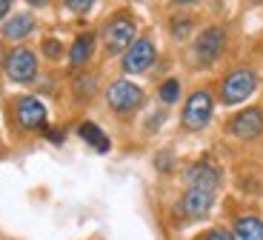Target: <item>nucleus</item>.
I'll return each instance as SVG.
<instances>
[{"label":"nucleus","instance_id":"obj_20","mask_svg":"<svg viewBox=\"0 0 263 240\" xmlns=\"http://www.w3.org/2000/svg\"><path fill=\"white\" fill-rule=\"evenodd\" d=\"M189 29H192V20H175V38H186Z\"/></svg>","mask_w":263,"mask_h":240},{"label":"nucleus","instance_id":"obj_3","mask_svg":"<svg viewBox=\"0 0 263 240\" xmlns=\"http://www.w3.org/2000/svg\"><path fill=\"white\" fill-rule=\"evenodd\" d=\"M106 103H109L112 112H118V115H129V112L140 109L143 91L135 83H129V80H115V83L106 89Z\"/></svg>","mask_w":263,"mask_h":240},{"label":"nucleus","instance_id":"obj_21","mask_svg":"<svg viewBox=\"0 0 263 240\" xmlns=\"http://www.w3.org/2000/svg\"><path fill=\"white\" fill-rule=\"evenodd\" d=\"M9 9H12V0H0V20L9 14Z\"/></svg>","mask_w":263,"mask_h":240},{"label":"nucleus","instance_id":"obj_12","mask_svg":"<svg viewBox=\"0 0 263 240\" xmlns=\"http://www.w3.org/2000/svg\"><path fill=\"white\" fill-rule=\"evenodd\" d=\"M92 52H95V34L92 32H83L72 43V49H69V63L78 69V66H83L86 60L92 58Z\"/></svg>","mask_w":263,"mask_h":240},{"label":"nucleus","instance_id":"obj_24","mask_svg":"<svg viewBox=\"0 0 263 240\" xmlns=\"http://www.w3.org/2000/svg\"><path fill=\"white\" fill-rule=\"evenodd\" d=\"M175 3H195V0H175Z\"/></svg>","mask_w":263,"mask_h":240},{"label":"nucleus","instance_id":"obj_9","mask_svg":"<svg viewBox=\"0 0 263 240\" xmlns=\"http://www.w3.org/2000/svg\"><path fill=\"white\" fill-rule=\"evenodd\" d=\"M229 132L240 140H255L263 132V112L260 109H243L229 120Z\"/></svg>","mask_w":263,"mask_h":240},{"label":"nucleus","instance_id":"obj_14","mask_svg":"<svg viewBox=\"0 0 263 240\" xmlns=\"http://www.w3.org/2000/svg\"><path fill=\"white\" fill-rule=\"evenodd\" d=\"M232 240H263V220L255 214H246L235 223V237Z\"/></svg>","mask_w":263,"mask_h":240},{"label":"nucleus","instance_id":"obj_5","mask_svg":"<svg viewBox=\"0 0 263 240\" xmlns=\"http://www.w3.org/2000/svg\"><path fill=\"white\" fill-rule=\"evenodd\" d=\"M223 49H226V32L220 26H209L203 34H197V40H195V54L203 66L215 63L223 54Z\"/></svg>","mask_w":263,"mask_h":240},{"label":"nucleus","instance_id":"obj_13","mask_svg":"<svg viewBox=\"0 0 263 240\" xmlns=\"http://www.w3.org/2000/svg\"><path fill=\"white\" fill-rule=\"evenodd\" d=\"M32 29H34V17H32V14H26V12L14 14L6 26H3V38H6V40H23L26 34H32Z\"/></svg>","mask_w":263,"mask_h":240},{"label":"nucleus","instance_id":"obj_8","mask_svg":"<svg viewBox=\"0 0 263 240\" xmlns=\"http://www.w3.org/2000/svg\"><path fill=\"white\" fill-rule=\"evenodd\" d=\"M155 58H158V52H155V43L146 38H138L135 43L126 49L123 54V69L132 71V75H138V71H146L152 63H155Z\"/></svg>","mask_w":263,"mask_h":240},{"label":"nucleus","instance_id":"obj_6","mask_svg":"<svg viewBox=\"0 0 263 240\" xmlns=\"http://www.w3.org/2000/svg\"><path fill=\"white\" fill-rule=\"evenodd\" d=\"M6 75L14 83H32L37 75V58L29 49H14L6 58Z\"/></svg>","mask_w":263,"mask_h":240},{"label":"nucleus","instance_id":"obj_4","mask_svg":"<svg viewBox=\"0 0 263 240\" xmlns=\"http://www.w3.org/2000/svg\"><path fill=\"white\" fill-rule=\"evenodd\" d=\"M212 95L206 89L195 91V95H189V100H186L183 106V126L192 132L197 129H203L206 123H209V117H212Z\"/></svg>","mask_w":263,"mask_h":240},{"label":"nucleus","instance_id":"obj_18","mask_svg":"<svg viewBox=\"0 0 263 240\" xmlns=\"http://www.w3.org/2000/svg\"><path fill=\"white\" fill-rule=\"evenodd\" d=\"M43 52H46V58H60V52H63V46L58 43V40H43Z\"/></svg>","mask_w":263,"mask_h":240},{"label":"nucleus","instance_id":"obj_10","mask_svg":"<svg viewBox=\"0 0 263 240\" xmlns=\"http://www.w3.org/2000/svg\"><path fill=\"white\" fill-rule=\"evenodd\" d=\"M212 203H215V189L189 186L183 200H180V209H183V214H189V217H203L212 209Z\"/></svg>","mask_w":263,"mask_h":240},{"label":"nucleus","instance_id":"obj_1","mask_svg":"<svg viewBox=\"0 0 263 240\" xmlns=\"http://www.w3.org/2000/svg\"><path fill=\"white\" fill-rule=\"evenodd\" d=\"M255 86H257L255 71L252 69H235V71H229L223 78V83H220V100H223L226 106L243 103L252 91H255Z\"/></svg>","mask_w":263,"mask_h":240},{"label":"nucleus","instance_id":"obj_23","mask_svg":"<svg viewBox=\"0 0 263 240\" xmlns=\"http://www.w3.org/2000/svg\"><path fill=\"white\" fill-rule=\"evenodd\" d=\"M29 3H32V6H46L49 0H29Z\"/></svg>","mask_w":263,"mask_h":240},{"label":"nucleus","instance_id":"obj_7","mask_svg":"<svg viewBox=\"0 0 263 240\" xmlns=\"http://www.w3.org/2000/svg\"><path fill=\"white\" fill-rule=\"evenodd\" d=\"M14 120L20 129H43L46 126V106L37 98H17L14 100Z\"/></svg>","mask_w":263,"mask_h":240},{"label":"nucleus","instance_id":"obj_2","mask_svg":"<svg viewBox=\"0 0 263 240\" xmlns=\"http://www.w3.org/2000/svg\"><path fill=\"white\" fill-rule=\"evenodd\" d=\"M135 34H138V29H135V20H132V17H126V14L112 17L109 23H106V29H103L106 52H109V54H120L123 49H129V46L135 43Z\"/></svg>","mask_w":263,"mask_h":240},{"label":"nucleus","instance_id":"obj_11","mask_svg":"<svg viewBox=\"0 0 263 240\" xmlns=\"http://www.w3.org/2000/svg\"><path fill=\"white\" fill-rule=\"evenodd\" d=\"M186 180H189V186L217 189V183H220V172H217V166H212L209 160H200V163H195V166L186 172Z\"/></svg>","mask_w":263,"mask_h":240},{"label":"nucleus","instance_id":"obj_17","mask_svg":"<svg viewBox=\"0 0 263 240\" xmlns=\"http://www.w3.org/2000/svg\"><path fill=\"white\" fill-rule=\"evenodd\" d=\"M92 6H95V0H66V9L69 12H78V14L89 12Z\"/></svg>","mask_w":263,"mask_h":240},{"label":"nucleus","instance_id":"obj_22","mask_svg":"<svg viewBox=\"0 0 263 240\" xmlns=\"http://www.w3.org/2000/svg\"><path fill=\"white\" fill-rule=\"evenodd\" d=\"M49 140L60 143V140H63V132H58V129H54V132H49Z\"/></svg>","mask_w":263,"mask_h":240},{"label":"nucleus","instance_id":"obj_15","mask_svg":"<svg viewBox=\"0 0 263 240\" xmlns=\"http://www.w3.org/2000/svg\"><path fill=\"white\" fill-rule=\"evenodd\" d=\"M80 137H83L92 149H98V152H109V137L100 132V126H95V123H80Z\"/></svg>","mask_w":263,"mask_h":240},{"label":"nucleus","instance_id":"obj_16","mask_svg":"<svg viewBox=\"0 0 263 240\" xmlns=\"http://www.w3.org/2000/svg\"><path fill=\"white\" fill-rule=\"evenodd\" d=\"M178 95H180V83H178V80H166V83L160 86V100H163V103H175Z\"/></svg>","mask_w":263,"mask_h":240},{"label":"nucleus","instance_id":"obj_19","mask_svg":"<svg viewBox=\"0 0 263 240\" xmlns=\"http://www.w3.org/2000/svg\"><path fill=\"white\" fill-rule=\"evenodd\" d=\"M197 240H232L229 234L223 232V229H212V232H206V234H200Z\"/></svg>","mask_w":263,"mask_h":240}]
</instances>
